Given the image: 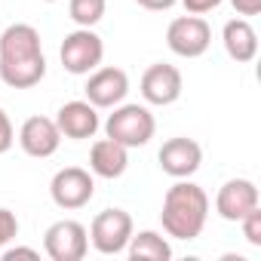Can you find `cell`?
I'll list each match as a JSON object with an SVG mask.
<instances>
[{
    "label": "cell",
    "instance_id": "17",
    "mask_svg": "<svg viewBox=\"0 0 261 261\" xmlns=\"http://www.w3.org/2000/svg\"><path fill=\"white\" fill-rule=\"evenodd\" d=\"M129 258L136 261H169L172 258V246L163 233L157 230H139L129 237V246H126Z\"/></svg>",
    "mask_w": 261,
    "mask_h": 261
},
{
    "label": "cell",
    "instance_id": "3",
    "mask_svg": "<svg viewBox=\"0 0 261 261\" xmlns=\"http://www.w3.org/2000/svg\"><path fill=\"white\" fill-rule=\"evenodd\" d=\"M157 133V120L148 105H117L105 120V136L123 148H145Z\"/></svg>",
    "mask_w": 261,
    "mask_h": 261
},
{
    "label": "cell",
    "instance_id": "4",
    "mask_svg": "<svg viewBox=\"0 0 261 261\" xmlns=\"http://www.w3.org/2000/svg\"><path fill=\"white\" fill-rule=\"evenodd\" d=\"M59 59H62V68L68 74L86 77V74H92L101 65V59H105V40L92 28H77V31H71L62 40Z\"/></svg>",
    "mask_w": 261,
    "mask_h": 261
},
{
    "label": "cell",
    "instance_id": "26",
    "mask_svg": "<svg viewBox=\"0 0 261 261\" xmlns=\"http://www.w3.org/2000/svg\"><path fill=\"white\" fill-rule=\"evenodd\" d=\"M46 4H56V0H46Z\"/></svg>",
    "mask_w": 261,
    "mask_h": 261
},
{
    "label": "cell",
    "instance_id": "25",
    "mask_svg": "<svg viewBox=\"0 0 261 261\" xmlns=\"http://www.w3.org/2000/svg\"><path fill=\"white\" fill-rule=\"evenodd\" d=\"M139 7H145V10H154V13H160V10H172L178 0H136Z\"/></svg>",
    "mask_w": 261,
    "mask_h": 261
},
{
    "label": "cell",
    "instance_id": "23",
    "mask_svg": "<svg viewBox=\"0 0 261 261\" xmlns=\"http://www.w3.org/2000/svg\"><path fill=\"white\" fill-rule=\"evenodd\" d=\"M230 4H233L237 16H243V19H249V16H258V13H261V0H230Z\"/></svg>",
    "mask_w": 261,
    "mask_h": 261
},
{
    "label": "cell",
    "instance_id": "24",
    "mask_svg": "<svg viewBox=\"0 0 261 261\" xmlns=\"http://www.w3.org/2000/svg\"><path fill=\"white\" fill-rule=\"evenodd\" d=\"M0 255H4V261H13V258H40L37 249L31 246H13V249H0Z\"/></svg>",
    "mask_w": 261,
    "mask_h": 261
},
{
    "label": "cell",
    "instance_id": "14",
    "mask_svg": "<svg viewBox=\"0 0 261 261\" xmlns=\"http://www.w3.org/2000/svg\"><path fill=\"white\" fill-rule=\"evenodd\" d=\"M19 145L28 157H37V160H46L59 151L62 145V133L53 117H28L19 129Z\"/></svg>",
    "mask_w": 261,
    "mask_h": 261
},
{
    "label": "cell",
    "instance_id": "19",
    "mask_svg": "<svg viewBox=\"0 0 261 261\" xmlns=\"http://www.w3.org/2000/svg\"><path fill=\"white\" fill-rule=\"evenodd\" d=\"M240 227H243L246 243L258 249V246H261V206H258V209H252V212H246V215L240 218Z\"/></svg>",
    "mask_w": 261,
    "mask_h": 261
},
{
    "label": "cell",
    "instance_id": "12",
    "mask_svg": "<svg viewBox=\"0 0 261 261\" xmlns=\"http://www.w3.org/2000/svg\"><path fill=\"white\" fill-rule=\"evenodd\" d=\"M258 203H261V197H258V185L252 178H230L215 194V212L224 221H240L246 212L258 209Z\"/></svg>",
    "mask_w": 261,
    "mask_h": 261
},
{
    "label": "cell",
    "instance_id": "22",
    "mask_svg": "<svg viewBox=\"0 0 261 261\" xmlns=\"http://www.w3.org/2000/svg\"><path fill=\"white\" fill-rule=\"evenodd\" d=\"M181 4H185V10H188L191 16H206V13L218 10L224 0H181Z\"/></svg>",
    "mask_w": 261,
    "mask_h": 261
},
{
    "label": "cell",
    "instance_id": "10",
    "mask_svg": "<svg viewBox=\"0 0 261 261\" xmlns=\"http://www.w3.org/2000/svg\"><path fill=\"white\" fill-rule=\"evenodd\" d=\"M83 92H86V101L95 108H117L129 92V74L123 68H111V65L101 68L98 65L92 74H86Z\"/></svg>",
    "mask_w": 261,
    "mask_h": 261
},
{
    "label": "cell",
    "instance_id": "1",
    "mask_svg": "<svg viewBox=\"0 0 261 261\" xmlns=\"http://www.w3.org/2000/svg\"><path fill=\"white\" fill-rule=\"evenodd\" d=\"M46 77V56L40 31L28 22H16L0 34V80L10 89H31Z\"/></svg>",
    "mask_w": 261,
    "mask_h": 261
},
{
    "label": "cell",
    "instance_id": "15",
    "mask_svg": "<svg viewBox=\"0 0 261 261\" xmlns=\"http://www.w3.org/2000/svg\"><path fill=\"white\" fill-rule=\"evenodd\" d=\"M129 169V148H123L114 139H98L89 148V172L98 178H120Z\"/></svg>",
    "mask_w": 261,
    "mask_h": 261
},
{
    "label": "cell",
    "instance_id": "5",
    "mask_svg": "<svg viewBox=\"0 0 261 261\" xmlns=\"http://www.w3.org/2000/svg\"><path fill=\"white\" fill-rule=\"evenodd\" d=\"M136 233L133 215L126 209H101L92 224H89V243L95 246V252L101 255H120L129 246V237Z\"/></svg>",
    "mask_w": 261,
    "mask_h": 261
},
{
    "label": "cell",
    "instance_id": "2",
    "mask_svg": "<svg viewBox=\"0 0 261 261\" xmlns=\"http://www.w3.org/2000/svg\"><path fill=\"white\" fill-rule=\"evenodd\" d=\"M209 218V197L200 185L188 178H175V185L163 197L160 224L172 240H197Z\"/></svg>",
    "mask_w": 261,
    "mask_h": 261
},
{
    "label": "cell",
    "instance_id": "11",
    "mask_svg": "<svg viewBox=\"0 0 261 261\" xmlns=\"http://www.w3.org/2000/svg\"><path fill=\"white\" fill-rule=\"evenodd\" d=\"M157 160H160V169L166 175H172V178H191L203 166V148L194 139H188V136H175V139L163 142Z\"/></svg>",
    "mask_w": 261,
    "mask_h": 261
},
{
    "label": "cell",
    "instance_id": "8",
    "mask_svg": "<svg viewBox=\"0 0 261 261\" xmlns=\"http://www.w3.org/2000/svg\"><path fill=\"white\" fill-rule=\"evenodd\" d=\"M43 252L53 261H80L89 252V230L74 218L53 221L43 233Z\"/></svg>",
    "mask_w": 261,
    "mask_h": 261
},
{
    "label": "cell",
    "instance_id": "7",
    "mask_svg": "<svg viewBox=\"0 0 261 261\" xmlns=\"http://www.w3.org/2000/svg\"><path fill=\"white\" fill-rule=\"evenodd\" d=\"M49 197H53V203H56L59 209H68V212L83 209V206L95 197V178H92V172L83 169V166H65V169H59V172L53 175V181H49Z\"/></svg>",
    "mask_w": 261,
    "mask_h": 261
},
{
    "label": "cell",
    "instance_id": "16",
    "mask_svg": "<svg viewBox=\"0 0 261 261\" xmlns=\"http://www.w3.org/2000/svg\"><path fill=\"white\" fill-rule=\"evenodd\" d=\"M221 43H224V53L233 62H240V65H246V62H252L258 56V34H255V28H252L249 19H230V22H224Z\"/></svg>",
    "mask_w": 261,
    "mask_h": 261
},
{
    "label": "cell",
    "instance_id": "6",
    "mask_svg": "<svg viewBox=\"0 0 261 261\" xmlns=\"http://www.w3.org/2000/svg\"><path fill=\"white\" fill-rule=\"evenodd\" d=\"M166 46L181 59H200L212 46V28L203 16H178L166 28Z\"/></svg>",
    "mask_w": 261,
    "mask_h": 261
},
{
    "label": "cell",
    "instance_id": "20",
    "mask_svg": "<svg viewBox=\"0 0 261 261\" xmlns=\"http://www.w3.org/2000/svg\"><path fill=\"white\" fill-rule=\"evenodd\" d=\"M19 237V218L13 209L0 206V249H7V243H13Z\"/></svg>",
    "mask_w": 261,
    "mask_h": 261
},
{
    "label": "cell",
    "instance_id": "13",
    "mask_svg": "<svg viewBox=\"0 0 261 261\" xmlns=\"http://www.w3.org/2000/svg\"><path fill=\"white\" fill-rule=\"evenodd\" d=\"M56 126L62 139H74V142H86L98 133V108L89 105L86 98H77V101H65L56 114Z\"/></svg>",
    "mask_w": 261,
    "mask_h": 261
},
{
    "label": "cell",
    "instance_id": "18",
    "mask_svg": "<svg viewBox=\"0 0 261 261\" xmlns=\"http://www.w3.org/2000/svg\"><path fill=\"white\" fill-rule=\"evenodd\" d=\"M108 0H71L68 4V16L77 28H92L105 19Z\"/></svg>",
    "mask_w": 261,
    "mask_h": 261
},
{
    "label": "cell",
    "instance_id": "9",
    "mask_svg": "<svg viewBox=\"0 0 261 261\" xmlns=\"http://www.w3.org/2000/svg\"><path fill=\"white\" fill-rule=\"evenodd\" d=\"M142 98L148 105H157V108H166V105H175L181 98V89H185V77L175 65H166V62H157L151 65L145 74H142Z\"/></svg>",
    "mask_w": 261,
    "mask_h": 261
},
{
    "label": "cell",
    "instance_id": "21",
    "mask_svg": "<svg viewBox=\"0 0 261 261\" xmlns=\"http://www.w3.org/2000/svg\"><path fill=\"white\" fill-rule=\"evenodd\" d=\"M16 145V129H13V120L10 114L0 108V154H7L10 148Z\"/></svg>",
    "mask_w": 261,
    "mask_h": 261
}]
</instances>
